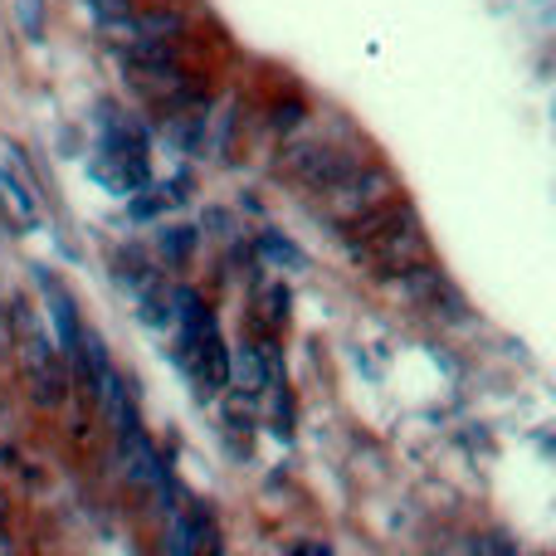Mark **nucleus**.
Listing matches in <instances>:
<instances>
[{
    "label": "nucleus",
    "instance_id": "obj_9",
    "mask_svg": "<svg viewBox=\"0 0 556 556\" xmlns=\"http://www.w3.org/2000/svg\"><path fill=\"white\" fill-rule=\"evenodd\" d=\"M298 117H303V108L288 103V108H278V113H274V127H298Z\"/></svg>",
    "mask_w": 556,
    "mask_h": 556
},
{
    "label": "nucleus",
    "instance_id": "obj_5",
    "mask_svg": "<svg viewBox=\"0 0 556 556\" xmlns=\"http://www.w3.org/2000/svg\"><path fill=\"white\" fill-rule=\"evenodd\" d=\"M39 293H45V307H49V327H54V342H59V352H64V362L74 356V346H78V337H84V323H78V303L68 298V288L59 283L54 274H39Z\"/></svg>",
    "mask_w": 556,
    "mask_h": 556
},
{
    "label": "nucleus",
    "instance_id": "obj_2",
    "mask_svg": "<svg viewBox=\"0 0 556 556\" xmlns=\"http://www.w3.org/2000/svg\"><path fill=\"white\" fill-rule=\"evenodd\" d=\"M352 166H356L352 156H342L337 147H327V142H293L283 152V172L293 176L303 191H313V195L332 191V186L342 181Z\"/></svg>",
    "mask_w": 556,
    "mask_h": 556
},
{
    "label": "nucleus",
    "instance_id": "obj_7",
    "mask_svg": "<svg viewBox=\"0 0 556 556\" xmlns=\"http://www.w3.org/2000/svg\"><path fill=\"white\" fill-rule=\"evenodd\" d=\"M260 250L269 254V260L278 264V269H303V254H298L288 240H278V235H264V240H260Z\"/></svg>",
    "mask_w": 556,
    "mask_h": 556
},
{
    "label": "nucleus",
    "instance_id": "obj_3",
    "mask_svg": "<svg viewBox=\"0 0 556 556\" xmlns=\"http://www.w3.org/2000/svg\"><path fill=\"white\" fill-rule=\"evenodd\" d=\"M117 454H123L127 479H132L142 493H152V498H166V493H172V473H166L156 444L147 440L142 430H137V420L117 425Z\"/></svg>",
    "mask_w": 556,
    "mask_h": 556
},
{
    "label": "nucleus",
    "instance_id": "obj_1",
    "mask_svg": "<svg viewBox=\"0 0 556 556\" xmlns=\"http://www.w3.org/2000/svg\"><path fill=\"white\" fill-rule=\"evenodd\" d=\"M20 356H25V376H29V386H35V401L64 405L68 371H64V352H59V342L49 337V327H39V323H29V317H25Z\"/></svg>",
    "mask_w": 556,
    "mask_h": 556
},
{
    "label": "nucleus",
    "instance_id": "obj_6",
    "mask_svg": "<svg viewBox=\"0 0 556 556\" xmlns=\"http://www.w3.org/2000/svg\"><path fill=\"white\" fill-rule=\"evenodd\" d=\"M230 381L240 386L244 395H260L264 386L274 381V352H269V346L240 342V346L230 352Z\"/></svg>",
    "mask_w": 556,
    "mask_h": 556
},
{
    "label": "nucleus",
    "instance_id": "obj_8",
    "mask_svg": "<svg viewBox=\"0 0 556 556\" xmlns=\"http://www.w3.org/2000/svg\"><path fill=\"white\" fill-rule=\"evenodd\" d=\"M20 25H25L29 39L45 35V20H39V0H20Z\"/></svg>",
    "mask_w": 556,
    "mask_h": 556
},
{
    "label": "nucleus",
    "instance_id": "obj_4",
    "mask_svg": "<svg viewBox=\"0 0 556 556\" xmlns=\"http://www.w3.org/2000/svg\"><path fill=\"white\" fill-rule=\"evenodd\" d=\"M0 205H5V215L20 225V230H35L39 215H45L35 181H29V172L20 166V156H15V152H10V156H5V166H0Z\"/></svg>",
    "mask_w": 556,
    "mask_h": 556
}]
</instances>
